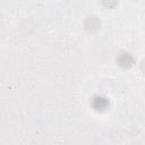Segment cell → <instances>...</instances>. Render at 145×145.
I'll list each match as a JSON object with an SVG mask.
<instances>
[{
  "label": "cell",
  "instance_id": "obj_1",
  "mask_svg": "<svg viewBox=\"0 0 145 145\" xmlns=\"http://www.w3.org/2000/svg\"><path fill=\"white\" fill-rule=\"evenodd\" d=\"M117 61L121 67H129L133 63V57L129 53H122L119 56Z\"/></svg>",
  "mask_w": 145,
  "mask_h": 145
}]
</instances>
